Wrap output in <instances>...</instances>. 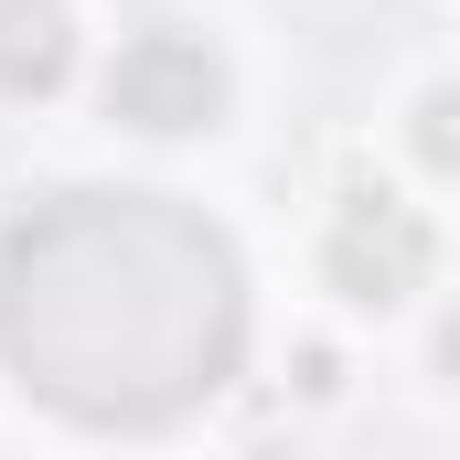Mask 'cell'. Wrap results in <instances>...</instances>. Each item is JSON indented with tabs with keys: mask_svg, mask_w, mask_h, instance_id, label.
Returning <instances> with one entry per match:
<instances>
[{
	"mask_svg": "<svg viewBox=\"0 0 460 460\" xmlns=\"http://www.w3.org/2000/svg\"><path fill=\"white\" fill-rule=\"evenodd\" d=\"M322 268H332V289H343V300L396 311V300L429 279V226H418V204H396L385 182L343 193V215H332V235H322Z\"/></svg>",
	"mask_w": 460,
	"mask_h": 460,
	"instance_id": "cell-3",
	"label": "cell"
},
{
	"mask_svg": "<svg viewBox=\"0 0 460 460\" xmlns=\"http://www.w3.org/2000/svg\"><path fill=\"white\" fill-rule=\"evenodd\" d=\"M108 118L118 128H150V139H182V128H215L226 118V65L204 32H139L108 65Z\"/></svg>",
	"mask_w": 460,
	"mask_h": 460,
	"instance_id": "cell-2",
	"label": "cell"
},
{
	"mask_svg": "<svg viewBox=\"0 0 460 460\" xmlns=\"http://www.w3.org/2000/svg\"><path fill=\"white\" fill-rule=\"evenodd\" d=\"M439 364H450V375H460V311H450V322H439Z\"/></svg>",
	"mask_w": 460,
	"mask_h": 460,
	"instance_id": "cell-6",
	"label": "cell"
},
{
	"mask_svg": "<svg viewBox=\"0 0 460 460\" xmlns=\"http://www.w3.org/2000/svg\"><path fill=\"white\" fill-rule=\"evenodd\" d=\"M0 353L86 429H172L246 353V268L172 193H43L0 226Z\"/></svg>",
	"mask_w": 460,
	"mask_h": 460,
	"instance_id": "cell-1",
	"label": "cell"
},
{
	"mask_svg": "<svg viewBox=\"0 0 460 460\" xmlns=\"http://www.w3.org/2000/svg\"><path fill=\"white\" fill-rule=\"evenodd\" d=\"M75 65L65 0H0V97H54Z\"/></svg>",
	"mask_w": 460,
	"mask_h": 460,
	"instance_id": "cell-4",
	"label": "cell"
},
{
	"mask_svg": "<svg viewBox=\"0 0 460 460\" xmlns=\"http://www.w3.org/2000/svg\"><path fill=\"white\" fill-rule=\"evenodd\" d=\"M418 161L439 182H460V86H429L418 97Z\"/></svg>",
	"mask_w": 460,
	"mask_h": 460,
	"instance_id": "cell-5",
	"label": "cell"
}]
</instances>
